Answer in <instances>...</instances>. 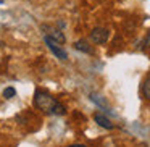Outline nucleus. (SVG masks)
Instances as JSON below:
<instances>
[{
    "instance_id": "nucleus-1",
    "label": "nucleus",
    "mask_w": 150,
    "mask_h": 147,
    "mask_svg": "<svg viewBox=\"0 0 150 147\" xmlns=\"http://www.w3.org/2000/svg\"><path fill=\"white\" fill-rule=\"evenodd\" d=\"M34 105H36L39 110H42L44 113H49V115H65V107L57 100L55 97H52L50 94L47 92H36L34 95Z\"/></svg>"
},
{
    "instance_id": "nucleus-2",
    "label": "nucleus",
    "mask_w": 150,
    "mask_h": 147,
    "mask_svg": "<svg viewBox=\"0 0 150 147\" xmlns=\"http://www.w3.org/2000/svg\"><path fill=\"white\" fill-rule=\"evenodd\" d=\"M44 40H45L47 47L50 49V52H52L57 58H60V60H66V58H68V53L65 52V49H63L58 42H55L53 39H50V37H47V36L44 37Z\"/></svg>"
},
{
    "instance_id": "nucleus-3",
    "label": "nucleus",
    "mask_w": 150,
    "mask_h": 147,
    "mask_svg": "<svg viewBox=\"0 0 150 147\" xmlns=\"http://www.w3.org/2000/svg\"><path fill=\"white\" fill-rule=\"evenodd\" d=\"M110 37V31L107 28H95L91 33V40L94 44H105Z\"/></svg>"
},
{
    "instance_id": "nucleus-4",
    "label": "nucleus",
    "mask_w": 150,
    "mask_h": 147,
    "mask_svg": "<svg viewBox=\"0 0 150 147\" xmlns=\"http://www.w3.org/2000/svg\"><path fill=\"white\" fill-rule=\"evenodd\" d=\"M42 29L45 31V36H47V37L53 39L55 42H58V44H65L66 37H65V34L62 33V29H60V28H53V26H42Z\"/></svg>"
},
{
    "instance_id": "nucleus-5",
    "label": "nucleus",
    "mask_w": 150,
    "mask_h": 147,
    "mask_svg": "<svg viewBox=\"0 0 150 147\" xmlns=\"http://www.w3.org/2000/svg\"><path fill=\"white\" fill-rule=\"evenodd\" d=\"M94 120H95V123H97L98 126L105 128V129H113V126H115V124L111 123L105 115H102V113H95L94 115Z\"/></svg>"
},
{
    "instance_id": "nucleus-6",
    "label": "nucleus",
    "mask_w": 150,
    "mask_h": 147,
    "mask_svg": "<svg viewBox=\"0 0 150 147\" xmlns=\"http://www.w3.org/2000/svg\"><path fill=\"white\" fill-rule=\"evenodd\" d=\"M74 49L79 50V52H84V53H94V49L89 45V40L86 39H79L74 42Z\"/></svg>"
},
{
    "instance_id": "nucleus-7",
    "label": "nucleus",
    "mask_w": 150,
    "mask_h": 147,
    "mask_svg": "<svg viewBox=\"0 0 150 147\" xmlns=\"http://www.w3.org/2000/svg\"><path fill=\"white\" fill-rule=\"evenodd\" d=\"M142 94L147 100H150V76H147L144 84H142Z\"/></svg>"
},
{
    "instance_id": "nucleus-8",
    "label": "nucleus",
    "mask_w": 150,
    "mask_h": 147,
    "mask_svg": "<svg viewBox=\"0 0 150 147\" xmlns=\"http://www.w3.org/2000/svg\"><path fill=\"white\" fill-rule=\"evenodd\" d=\"M15 94H16V91H15L13 87H5V89H4V97H5V99L15 97Z\"/></svg>"
},
{
    "instance_id": "nucleus-9",
    "label": "nucleus",
    "mask_w": 150,
    "mask_h": 147,
    "mask_svg": "<svg viewBox=\"0 0 150 147\" xmlns=\"http://www.w3.org/2000/svg\"><path fill=\"white\" fill-rule=\"evenodd\" d=\"M144 44H145V49L150 50V31H149V34H147V37H145V40H144Z\"/></svg>"
},
{
    "instance_id": "nucleus-10",
    "label": "nucleus",
    "mask_w": 150,
    "mask_h": 147,
    "mask_svg": "<svg viewBox=\"0 0 150 147\" xmlns=\"http://www.w3.org/2000/svg\"><path fill=\"white\" fill-rule=\"evenodd\" d=\"M68 147H87V146H84V144H71V146H68Z\"/></svg>"
},
{
    "instance_id": "nucleus-11",
    "label": "nucleus",
    "mask_w": 150,
    "mask_h": 147,
    "mask_svg": "<svg viewBox=\"0 0 150 147\" xmlns=\"http://www.w3.org/2000/svg\"><path fill=\"white\" fill-rule=\"evenodd\" d=\"M0 4H4V0H0Z\"/></svg>"
}]
</instances>
